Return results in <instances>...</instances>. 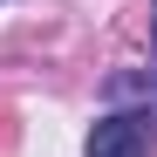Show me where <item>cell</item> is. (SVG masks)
Returning a JSON list of instances; mask_svg holds the SVG:
<instances>
[{
	"mask_svg": "<svg viewBox=\"0 0 157 157\" xmlns=\"http://www.w3.org/2000/svg\"><path fill=\"white\" fill-rule=\"evenodd\" d=\"M89 157H157V102H144V109H109L89 130Z\"/></svg>",
	"mask_w": 157,
	"mask_h": 157,
	"instance_id": "1",
	"label": "cell"
}]
</instances>
